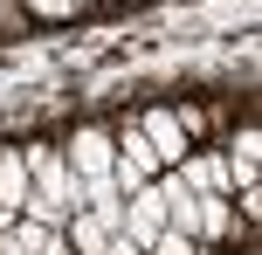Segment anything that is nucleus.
Instances as JSON below:
<instances>
[{"mask_svg": "<svg viewBox=\"0 0 262 255\" xmlns=\"http://www.w3.org/2000/svg\"><path fill=\"white\" fill-rule=\"evenodd\" d=\"M14 14H21V0H0V21H14Z\"/></svg>", "mask_w": 262, "mask_h": 255, "instance_id": "ddd939ff", "label": "nucleus"}, {"mask_svg": "<svg viewBox=\"0 0 262 255\" xmlns=\"http://www.w3.org/2000/svg\"><path fill=\"white\" fill-rule=\"evenodd\" d=\"M159 235H166V200H159V187H138V193L124 200V242L152 248Z\"/></svg>", "mask_w": 262, "mask_h": 255, "instance_id": "7ed1b4c3", "label": "nucleus"}, {"mask_svg": "<svg viewBox=\"0 0 262 255\" xmlns=\"http://www.w3.org/2000/svg\"><path fill=\"white\" fill-rule=\"evenodd\" d=\"M111 159H118V138L104 124H76V138L62 145V166L76 179H111Z\"/></svg>", "mask_w": 262, "mask_h": 255, "instance_id": "f03ea898", "label": "nucleus"}, {"mask_svg": "<svg viewBox=\"0 0 262 255\" xmlns=\"http://www.w3.org/2000/svg\"><path fill=\"white\" fill-rule=\"evenodd\" d=\"M111 138H118V159H111V187H118V193L152 187V179H159V152L145 145V131H138V124H124V131H111Z\"/></svg>", "mask_w": 262, "mask_h": 255, "instance_id": "f257e3e1", "label": "nucleus"}, {"mask_svg": "<svg viewBox=\"0 0 262 255\" xmlns=\"http://www.w3.org/2000/svg\"><path fill=\"white\" fill-rule=\"evenodd\" d=\"M255 173H262V138H255V131H242V138H235V152H228V187L255 193Z\"/></svg>", "mask_w": 262, "mask_h": 255, "instance_id": "0eeeda50", "label": "nucleus"}, {"mask_svg": "<svg viewBox=\"0 0 262 255\" xmlns=\"http://www.w3.org/2000/svg\"><path fill=\"white\" fill-rule=\"evenodd\" d=\"M235 228V200L228 193H200V242H221Z\"/></svg>", "mask_w": 262, "mask_h": 255, "instance_id": "6e6552de", "label": "nucleus"}, {"mask_svg": "<svg viewBox=\"0 0 262 255\" xmlns=\"http://www.w3.org/2000/svg\"><path fill=\"white\" fill-rule=\"evenodd\" d=\"M180 179H186L193 193H235V187H228V159H221V152H186V159H180Z\"/></svg>", "mask_w": 262, "mask_h": 255, "instance_id": "423d86ee", "label": "nucleus"}, {"mask_svg": "<svg viewBox=\"0 0 262 255\" xmlns=\"http://www.w3.org/2000/svg\"><path fill=\"white\" fill-rule=\"evenodd\" d=\"M145 255H200V242H193V235H172V228H166V235H159Z\"/></svg>", "mask_w": 262, "mask_h": 255, "instance_id": "9d476101", "label": "nucleus"}, {"mask_svg": "<svg viewBox=\"0 0 262 255\" xmlns=\"http://www.w3.org/2000/svg\"><path fill=\"white\" fill-rule=\"evenodd\" d=\"M104 255H145L138 242H124V235H111V242H104Z\"/></svg>", "mask_w": 262, "mask_h": 255, "instance_id": "9b49d317", "label": "nucleus"}, {"mask_svg": "<svg viewBox=\"0 0 262 255\" xmlns=\"http://www.w3.org/2000/svg\"><path fill=\"white\" fill-rule=\"evenodd\" d=\"M41 255H76V248H69L62 235H49V242H41Z\"/></svg>", "mask_w": 262, "mask_h": 255, "instance_id": "f8f14e48", "label": "nucleus"}, {"mask_svg": "<svg viewBox=\"0 0 262 255\" xmlns=\"http://www.w3.org/2000/svg\"><path fill=\"white\" fill-rule=\"evenodd\" d=\"M138 131H145V145L159 152V173H172V166H180L186 152H193V145H186V131H180V118H172V110H145V118H138Z\"/></svg>", "mask_w": 262, "mask_h": 255, "instance_id": "20e7f679", "label": "nucleus"}, {"mask_svg": "<svg viewBox=\"0 0 262 255\" xmlns=\"http://www.w3.org/2000/svg\"><path fill=\"white\" fill-rule=\"evenodd\" d=\"M83 0H21V14H35V21H69Z\"/></svg>", "mask_w": 262, "mask_h": 255, "instance_id": "1a4fd4ad", "label": "nucleus"}, {"mask_svg": "<svg viewBox=\"0 0 262 255\" xmlns=\"http://www.w3.org/2000/svg\"><path fill=\"white\" fill-rule=\"evenodd\" d=\"M21 207H28V166L14 145H0V228L21 221Z\"/></svg>", "mask_w": 262, "mask_h": 255, "instance_id": "39448f33", "label": "nucleus"}]
</instances>
